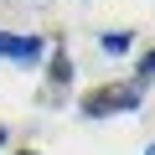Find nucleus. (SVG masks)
Masks as SVG:
<instances>
[{
	"mask_svg": "<svg viewBox=\"0 0 155 155\" xmlns=\"http://www.w3.org/2000/svg\"><path fill=\"white\" fill-rule=\"evenodd\" d=\"M0 52L16 57V62H36L41 57V41L36 36H0Z\"/></svg>",
	"mask_w": 155,
	"mask_h": 155,
	"instance_id": "f257e3e1",
	"label": "nucleus"
},
{
	"mask_svg": "<svg viewBox=\"0 0 155 155\" xmlns=\"http://www.w3.org/2000/svg\"><path fill=\"white\" fill-rule=\"evenodd\" d=\"M140 72H145V78H155V52H150V57L140 62Z\"/></svg>",
	"mask_w": 155,
	"mask_h": 155,
	"instance_id": "f03ea898",
	"label": "nucleus"
},
{
	"mask_svg": "<svg viewBox=\"0 0 155 155\" xmlns=\"http://www.w3.org/2000/svg\"><path fill=\"white\" fill-rule=\"evenodd\" d=\"M145 155H155V150H145Z\"/></svg>",
	"mask_w": 155,
	"mask_h": 155,
	"instance_id": "7ed1b4c3",
	"label": "nucleus"
}]
</instances>
